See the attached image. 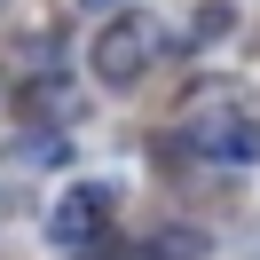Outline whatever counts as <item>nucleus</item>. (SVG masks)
<instances>
[{
    "label": "nucleus",
    "mask_w": 260,
    "mask_h": 260,
    "mask_svg": "<svg viewBox=\"0 0 260 260\" xmlns=\"http://www.w3.org/2000/svg\"><path fill=\"white\" fill-rule=\"evenodd\" d=\"M158 48H166V24L142 16V8H126V16H111L95 32V55H87V63H95L103 87H134L150 63H158Z\"/></svg>",
    "instance_id": "f257e3e1"
},
{
    "label": "nucleus",
    "mask_w": 260,
    "mask_h": 260,
    "mask_svg": "<svg viewBox=\"0 0 260 260\" xmlns=\"http://www.w3.org/2000/svg\"><path fill=\"white\" fill-rule=\"evenodd\" d=\"M103 221H111V189H63V205L48 213V237L63 252H87L103 237Z\"/></svg>",
    "instance_id": "f03ea898"
},
{
    "label": "nucleus",
    "mask_w": 260,
    "mask_h": 260,
    "mask_svg": "<svg viewBox=\"0 0 260 260\" xmlns=\"http://www.w3.org/2000/svg\"><path fill=\"white\" fill-rule=\"evenodd\" d=\"M189 150L221 158V166H252L260 158V126L252 118H205V126H189Z\"/></svg>",
    "instance_id": "7ed1b4c3"
},
{
    "label": "nucleus",
    "mask_w": 260,
    "mask_h": 260,
    "mask_svg": "<svg viewBox=\"0 0 260 260\" xmlns=\"http://www.w3.org/2000/svg\"><path fill=\"white\" fill-rule=\"evenodd\" d=\"M150 260H205V229H158Z\"/></svg>",
    "instance_id": "20e7f679"
},
{
    "label": "nucleus",
    "mask_w": 260,
    "mask_h": 260,
    "mask_svg": "<svg viewBox=\"0 0 260 260\" xmlns=\"http://www.w3.org/2000/svg\"><path fill=\"white\" fill-rule=\"evenodd\" d=\"M87 8H118V0H87Z\"/></svg>",
    "instance_id": "39448f33"
}]
</instances>
